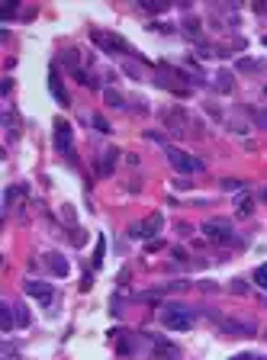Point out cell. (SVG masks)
I'll list each match as a JSON object with an SVG mask.
<instances>
[{"label": "cell", "instance_id": "1", "mask_svg": "<svg viewBox=\"0 0 267 360\" xmlns=\"http://www.w3.org/2000/svg\"><path fill=\"white\" fill-rule=\"evenodd\" d=\"M161 123H164V129L171 132V135H187L190 116H187L184 106H171V110H164V113H161Z\"/></svg>", "mask_w": 267, "mask_h": 360}, {"label": "cell", "instance_id": "2", "mask_svg": "<svg viewBox=\"0 0 267 360\" xmlns=\"http://www.w3.org/2000/svg\"><path fill=\"white\" fill-rule=\"evenodd\" d=\"M161 322L167 328H174V331H184V328L193 325V315H190V309H184V306H164L161 309Z\"/></svg>", "mask_w": 267, "mask_h": 360}, {"label": "cell", "instance_id": "3", "mask_svg": "<svg viewBox=\"0 0 267 360\" xmlns=\"http://www.w3.org/2000/svg\"><path fill=\"white\" fill-rule=\"evenodd\" d=\"M203 235L209 238V242H216V245H241L238 238H235V232H232V225L228 222H206L203 225Z\"/></svg>", "mask_w": 267, "mask_h": 360}, {"label": "cell", "instance_id": "4", "mask_svg": "<svg viewBox=\"0 0 267 360\" xmlns=\"http://www.w3.org/2000/svg\"><path fill=\"white\" fill-rule=\"evenodd\" d=\"M161 225H164L161 212H151L145 222H136V225H132V229H129V238H151V235L161 232Z\"/></svg>", "mask_w": 267, "mask_h": 360}, {"label": "cell", "instance_id": "5", "mask_svg": "<svg viewBox=\"0 0 267 360\" xmlns=\"http://www.w3.org/2000/svg\"><path fill=\"white\" fill-rule=\"evenodd\" d=\"M164 151H167V158H171V164L177 167V171H184V174H193V171H203V161H197V158H190V154H184V151H177V148H171V145H167Z\"/></svg>", "mask_w": 267, "mask_h": 360}, {"label": "cell", "instance_id": "6", "mask_svg": "<svg viewBox=\"0 0 267 360\" xmlns=\"http://www.w3.org/2000/svg\"><path fill=\"white\" fill-rule=\"evenodd\" d=\"M93 42L100 45L103 52H129V55H132V49H129L123 39H119V35H113V32H93Z\"/></svg>", "mask_w": 267, "mask_h": 360}, {"label": "cell", "instance_id": "7", "mask_svg": "<svg viewBox=\"0 0 267 360\" xmlns=\"http://www.w3.org/2000/svg\"><path fill=\"white\" fill-rule=\"evenodd\" d=\"M55 145L62 154H71V126L65 119H55Z\"/></svg>", "mask_w": 267, "mask_h": 360}, {"label": "cell", "instance_id": "8", "mask_svg": "<svg viewBox=\"0 0 267 360\" xmlns=\"http://www.w3.org/2000/svg\"><path fill=\"white\" fill-rule=\"evenodd\" d=\"M219 325H222V331H228V334H254V325H251V322H235V318H219Z\"/></svg>", "mask_w": 267, "mask_h": 360}, {"label": "cell", "instance_id": "9", "mask_svg": "<svg viewBox=\"0 0 267 360\" xmlns=\"http://www.w3.org/2000/svg\"><path fill=\"white\" fill-rule=\"evenodd\" d=\"M26 293L35 296V299H42V303H48V299H52V286L42 283V280H29L26 283Z\"/></svg>", "mask_w": 267, "mask_h": 360}, {"label": "cell", "instance_id": "10", "mask_svg": "<svg viewBox=\"0 0 267 360\" xmlns=\"http://www.w3.org/2000/svg\"><path fill=\"white\" fill-rule=\"evenodd\" d=\"M48 90L55 93V100L62 103V106H68V93H65V87H62V81H58V74H55V71L48 74Z\"/></svg>", "mask_w": 267, "mask_h": 360}, {"label": "cell", "instance_id": "11", "mask_svg": "<svg viewBox=\"0 0 267 360\" xmlns=\"http://www.w3.org/2000/svg\"><path fill=\"white\" fill-rule=\"evenodd\" d=\"M45 261H48V267L55 270V277H68V270H71V267H68V261H65L62 254H48Z\"/></svg>", "mask_w": 267, "mask_h": 360}, {"label": "cell", "instance_id": "12", "mask_svg": "<svg viewBox=\"0 0 267 360\" xmlns=\"http://www.w3.org/2000/svg\"><path fill=\"white\" fill-rule=\"evenodd\" d=\"M235 209H238L241 219H245V215H251V212H254V199H251L248 193H241V196H238V203H235Z\"/></svg>", "mask_w": 267, "mask_h": 360}, {"label": "cell", "instance_id": "13", "mask_svg": "<svg viewBox=\"0 0 267 360\" xmlns=\"http://www.w3.org/2000/svg\"><path fill=\"white\" fill-rule=\"evenodd\" d=\"M216 90H219V93L232 90V71H219V74H216Z\"/></svg>", "mask_w": 267, "mask_h": 360}, {"label": "cell", "instance_id": "14", "mask_svg": "<svg viewBox=\"0 0 267 360\" xmlns=\"http://www.w3.org/2000/svg\"><path fill=\"white\" fill-rule=\"evenodd\" d=\"M103 100H106V103H110V106H116V110H123V106H126V100H123V93H116L113 87H106V90H103Z\"/></svg>", "mask_w": 267, "mask_h": 360}, {"label": "cell", "instance_id": "15", "mask_svg": "<svg viewBox=\"0 0 267 360\" xmlns=\"http://www.w3.org/2000/svg\"><path fill=\"white\" fill-rule=\"evenodd\" d=\"M155 351H158V357H167V360H177V357H180V351H177V347L164 344V341H158V344H155Z\"/></svg>", "mask_w": 267, "mask_h": 360}, {"label": "cell", "instance_id": "16", "mask_svg": "<svg viewBox=\"0 0 267 360\" xmlns=\"http://www.w3.org/2000/svg\"><path fill=\"white\" fill-rule=\"evenodd\" d=\"M13 312H16V309H10V306H4V309H0V322H4V331H10V328H13V325H16V318H13Z\"/></svg>", "mask_w": 267, "mask_h": 360}, {"label": "cell", "instance_id": "17", "mask_svg": "<svg viewBox=\"0 0 267 360\" xmlns=\"http://www.w3.org/2000/svg\"><path fill=\"white\" fill-rule=\"evenodd\" d=\"M116 158H119V151H116V148H110V151L103 154V174H110L113 167H116Z\"/></svg>", "mask_w": 267, "mask_h": 360}, {"label": "cell", "instance_id": "18", "mask_svg": "<svg viewBox=\"0 0 267 360\" xmlns=\"http://www.w3.org/2000/svg\"><path fill=\"white\" fill-rule=\"evenodd\" d=\"M142 7L145 10H151V13H164L171 4H164V0H142Z\"/></svg>", "mask_w": 267, "mask_h": 360}, {"label": "cell", "instance_id": "19", "mask_svg": "<svg viewBox=\"0 0 267 360\" xmlns=\"http://www.w3.org/2000/svg\"><path fill=\"white\" fill-rule=\"evenodd\" d=\"M20 196H26V187H10V190H7V209L13 206Z\"/></svg>", "mask_w": 267, "mask_h": 360}, {"label": "cell", "instance_id": "20", "mask_svg": "<svg viewBox=\"0 0 267 360\" xmlns=\"http://www.w3.org/2000/svg\"><path fill=\"white\" fill-rule=\"evenodd\" d=\"M184 32H190V35H200V19H197V16L184 19Z\"/></svg>", "mask_w": 267, "mask_h": 360}, {"label": "cell", "instance_id": "21", "mask_svg": "<svg viewBox=\"0 0 267 360\" xmlns=\"http://www.w3.org/2000/svg\"><path fill=\"white\" fill-rule=\"evenodd\" d=\"M261 68V62H251V58H241L238 62V71H258Z\"/></svg>", "mask_w": 267, "mask_h": 360}, {"label": "cell", "instance_id": "22", "mask_svg": "<svg viewBox=\"0 0 267 360\" xmlns=\"http://www.w3.org/2000/svg\"><path fill=\"white\" fill-rule=\"evenodd\" d=\"M103 251H106V242L100 238V242H97V254H93V264H97V267L103 264Z\"/></svg>", "mask_w": 267, "mask_h": 360}, {"label": "cell", "instance_id": "23", "mask_svg": "<svg viewBox=\"0 0 267 360\" xmlns=\"http://www.w3.org/2000/svg\"><path fill=\"white\" fill-rule=\"evenodd\" d=\"M254 280H258V283L264 286V290H267V264H264V267H258V270H254Z\"/></svg>", "mask_w": 267, "mask_h": 360}, {"label": "cell", "instance_id": "24", "mask_svg": "<svg viewBox=\"0 0 267 360\" xmlns=\"http://www.w3.org/2000/svg\"><path fill=\"white\" fill-rule=\"evenodd\" d=\"M16 312H20V315H16V325H29V312H26V309H23V306H20Z\"/></svg>", "mask_w": 267, "mask_h": 360}, {"label": "cell", "instance_id": "25", "mask_svg": "<svg viewBox=\"0 0 267 360\" xmlns=\"http://www.w3.org/2000/svg\"><path fill=\"white\" fill-rule=\"evenodd\" d=\"M93 126H97V129H100V132H110V123H106V119H103V116H93Z\"/></svg>", "mask_w": 267, "mask_h": 360}, {"label": "cell", "instance_id": "26", "mask_svg": "<svg viewBox=\"0 0 267 360\" xmlns=\"http://www.w3.org/2000/svg\"><path fill=\"white\" fill-rule=\"evenodd\" d=\"M225 190H241V180H222Z\"/></svg>", "mask_w": 267, "mask_h": 360}, {"label": "cell", "instance_id": "27", "mask_svg": "<svg viewBox=\"0 0 267 360\" xmlns=\"http://www.w3.org/2000/svg\"><path fill=\"white\" fill-rule=\"evenodd\" d=\"M232 290H235L238 296H245V293H248V286H245V283H241V280H235V283H232Z\"/></svg>", "mask_w": 267, "mask_h": 360}, {"label": "cell", "instance_id": "28", "mask_svg": "<svg viewBox=\"0 0 267 360\" xmlns=\"http://www.w3.org/2000/svg\"><path fill=\"white\" fill-rule=\"evenodd\" d=\"M62 215H65V222H74V209L71 206H62Z\"/></svg>", "mask_w": 267, "mask_h": 360}, {"label": "cell", "instance_id": "29", "mask_svg": "<svg viewBox=\"0 0 267 360\" xmlns=\"http://www.w3.org/2000/svg\"><path fill=\"white\" fill-rule=\"evenodd\" d=\"M4 360H20V354L13 351V347H7V354H4Z\"/></svg>", "mask_w": 267, "mask_h": 360}, {"label": "cell", "instance_id": "30", "mask_svg": "<svg viewBox=\"0 0 267 360\" xmlns=\"http://www.w3.org/2000/svg\"><path fill=\"white\" fill-rule=\"evenodd\" d=\"M232 360H254L251 354H238V357H232Z\"/></svg>", "mask_w": 267, "mask_h": 360}]
</instances>
